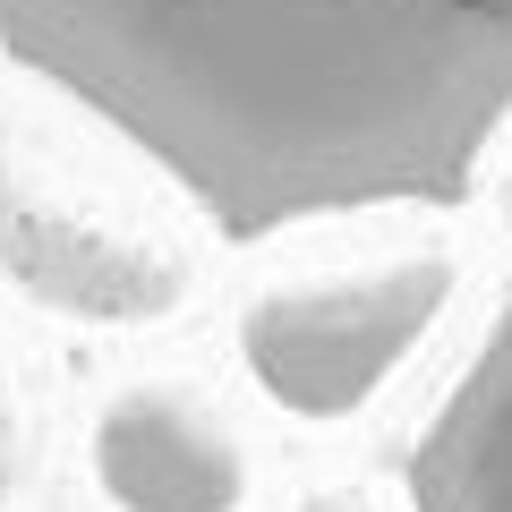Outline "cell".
Instances as JSON below:
<instances>
[{
  "label": "cell",
  "instance_id": "obj_1",
  "mask_svg": "<svg viewBox=\"0 0 512 512\" xmlns=\"http://www.w3.org/2000/svg\"><path fill=\"white\" fill-rule=\"evenodd\" d=\"M0 52L231 239L461 205L512 128V0H0Z\"/></svg>",
  "mask_w": 512,
  "mask_h": 512
},
{
  "label": "cell",
  "instance_id": "obj_2",
  "mask_svg": "<svg viewBox=\"0 0 512 512\" xmlns=\"http://www.w3.org/2000/svg\"><path fill=\"white\" fill-rule=\"evenodd\" d=\"M444 299H453L444 256H410V265H384L367 282H316V291L256 308L248 359L282 410L342 419L419 350V333L444 316Z\"/></svg>",
  "mask_w": 512,
  "mask_h": 512
},
{
  "label": "cell",
  "instance_id": "obj_3",
  "mask_svg": "<svg viewBox=\"0 0 512 512\" xmlns=\"http://www.w3.org/2000/svg\"><path fill=\"white\" fill-rule=\"evenodd\" d=\"M410 512H512V299L402 461Z\"/></svg>",
  "mask_w": 512,
  "mask_h": 512
}]
</instances>
